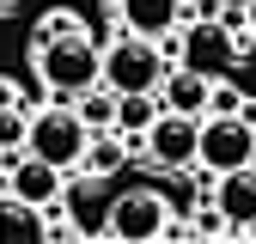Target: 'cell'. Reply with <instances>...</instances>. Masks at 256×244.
<instances>
[{"instance_id":"1","label":"cell","mask_w":256,"mask_h":244,"mask_svg":"<svg viewBox=\"0 0 256 244\" xmlns=\"http://www.w3.org/2000/svg\"><path fill=\"white\" fill-rule=\"evenodd\" d=\"M98 55L104 43L92 37V24L80 30H55V37H30V68L55 98H80L86 86H98Z\"/></svg>"},{"instance_id":"2","label":"cell","mask_w":256,"mask_h":244,"mask_svg":"<svg viewBox=\"0 0 256 244\" xmlns=\"http://www.w3.org/2000/svg\"><path fill=\"white\" fill-rule=\"evenodd\" d=\"M158 43H165L171 61H183V68H196V74H208V80H220L226 68L244 61V37H238L226 18H189V24L171 30V37H158Z\"/></svg>"},{"instance_id":"3","label":"cell","mask_w":256,"mask_h":244,"mask_svg":"<svg viewBox=\"0 0 256 244\" xmlns=\"http://www.w3.org/2000/svg\"><path fill=\"white\" fill-rule=\"evenodd\" d=\"M165 68H171L165 43L158 37H134V30H116L104 43V55H98V80L110 92H158Z\"/></svg>"},{"instance_id":"4","label":"cell","mask_w":256,"mask_h":244,"mask_svg":"<svg viewBox=\"0 0 256 244\" xmlns=\"http://www.w3.org/2000/svg\"><path fill=\"white\" fill-rule=\"evenodd\" d=\"M196 134H202V116H183V110H158L146 128L128 140L140 152V159L152 171H165V177H183L189 165H196Z\"/></svg>"},{"instance_id":"5","label":"cell","mask_w":256,"mask_h":244,"mask_svg":"<svg viewBox=\"0 0 256 244\" xmlns=\"http://www.w3.org/2000/svg\"><path fill=\"white\" fill-rule=\"evenodd\" d=\"M86 122L74 104H43V110H30V128H24V152H37V159L61 165V171H74L80 165V146H86Z\"/></svg>"},{"instance_id":"6","label":"cell","mask_w":256,"mask_h":244,"mask_svg":"<svg viewBox=\"0 0 256 244\" xmlns=\"http://www.w3.org/2000/svg\"><path fill=\"white\" fill-rule=\"evenodd\" d=\"M165 220H171V196H165V190H152V183H134V190L110 196L104 232L122 238V244H146V238L165 232Z\"/></svg>"},{"instance_id":"7","label":"cell","mask_w":256,"mask_h":244,"mask_svg":"<svg viewBox=\"0 0 256 244\" xmlns=\"http://www.w3.org/2000/svg\"><path fill=\"white\" fill-rule=\"evenodd\" d=\"M196 165H208L214 177L220 171H238V165H256V128L244 116H202Z\"/></svg>"},{"instance_id":"8","label":"cell","mask_w":256,"mask_h":244,"mask_svg":"<svg viewBox=\"0 0 256 244\" xmlns=\"http://www.w3.org/2000/svg\"><path fill=\"white\" fill-rule=\"evenodd\" d=\"M0 190H12V196H24V202L49 208V202H61V190H68V171L49 165V159H37V152H18L12 171L0 177Z\"/></svg>"},{"instance_id":"9","label":"cell","mask_w":256,"mask_h":244,"mask_svg":"<svg viewBox=\"0 0 256 244\" xmlns=\"http://www.w3.org/2000/svg\"><path fill=\"white\" fill-rule=\"evenodd\" d=\"M214 208L226 214L232 232H250V226H256V165L220 171V177H214Z\"/></svg>"},{"instance_id":"10","label":"cell","mask_w":256,"mask_h":244,"mask_svg":"<svg viewBox=\"0 0 256 244\" xmlns=\"http://www.w3.org/2000/svg\"><path fill=\"white\" fill-rule=\"evenodd\" d=\"M128 159H134L128 134H116V128H92V134H86V146H80V165H74V171H86L92 183H104V177H116Z\"/></svg>"},{"instance_id":"11","label":"cell","mask_w":256,"mask_h":244,"mask_svg":"<svg viewBox=\"0 0 256 244\" xmlns=\"http://www.w3.org/2000/svg\"><path fill=\"white\" fill-rule=\"evenodd\" d=\"M116 18L134 37H171L183 24V0H116Z\"/></svg>"},{"instance_id":"12","label":"cell","mask_w":256,"mask_h":244,"mask_svg":"<svg viewBox=\"0 0 256 244\" xmlns=\"http://www.w3.org/2000/svg\"><path fill=\"white\" fill-rule=\"evenodd\" d=\"M208 74H196V68H183V61H171L165 68V80H158V110H183V116H202L208 110Z\"/></svg>"},{"instance_id":"13","label":"cell","mask_w":256,"mask_h":244,"mask_svg":"<svg viewBox=\"0 0 256 244\" xmlns=\"http://www.w3.org/2000/svg\"><path fill=\"white\" fill-rule=\"evenodd\" d=\"M0 238H43V208L0 190Z\"/></svg>"},{"instance_id":"14","label":"cell","mask_w":256,"mask_h":244,"mask_svg":"<svg viewBox=\"0 0 256 244\" xmlns=\"http://www.w3.org/2000/svg\"><path fill=\"white\" fill-rule=\"evenodd\" d=\"M152 116H158V92H116V134L134 140Z\"/></svg>"},{"instance_id":"15","label":"cell","mask_w":256,"mask_h":244,"mask_svg":"<svg viewBox=\"0 0 256 244\" xmlns=\"http://www.w3.org/2000/svg\"><path fill=\"white\" fill-rule=\"evenodd\" d=\"M74 110H80V122L86 128H116V92L98 80V86H86L80 98H74Z\"/></svg>"},{"instance_id":"16","label":"cell","mask_w":256,"mask_h":244,"mask_svg":"<svg viewBox=\"0 0 256 244\" xmlns=\"http://www.w3.org/2000/svg\"><path fill=\"white\" fill-rule=\"evenodd\" d=\"M24 128H30V104H6V110H0V152H18Z\"/></svg>"},{"instance_id":"17","label":"cell","mask_w":256,"mask_h":244,"mask_svg":"<svg viewBox=\"0 0 256 244\" xmlns=\"http://www.w3.org/2000/svg\"><path fill=\"white\" fill-rule=\"evenodd\" d=\"M80 24H86L80 12H43V18H37V30H30V37H55V30H80Z\"/></svg>"},{"instance_id":"18","label":"cell","mask_w":256,"mask_h":244,"mask_svg":"<svg viewBox=\"0 0 256 244\" xmlns=\"http://www.w3.org/2000/svg\"><path fill=\"white\" fill-rule=\"evenodd\" d=\"M6 104H24V92H18V80H0V110Z\"/></svg>"},{"instance_id":"19","label":"cell","mask_w":256,"mask_h":244,"mask_svg":"<svg viewBox=\"0 0 256 244\" xmlns=\"http://www.w3.org/2000/svg\"><path fill=\"white\" fill-rule=\"evenodd\" d=\"M12 6H18V0H0V12H12Z\"/></svg>"},{"instance_id":"20","label":"cell","mask_w":256,"mask_h":244,"mask_svg":"<svg viewBox=\"0 0 256 244\" xmlns=\"http://www.w3.org/2000/svg\"><path fill=\"white\" fill-rule=\"evenodd\" d=\"M220 6H244V0H220Z\"/></svg>"},{"instance_id":"21","label":"cell","mask_w":256,"mask_h":244,"mask_svg":"<svg viewBox=\"0 0 256 244\" xmlns=\"http://www.w3.org/2000/svg\"><path fill=\"white\" fill-rule=\"evenodd\" d=\"M250 232H256V226H250Z\"/></svg>"}]
</instances>
